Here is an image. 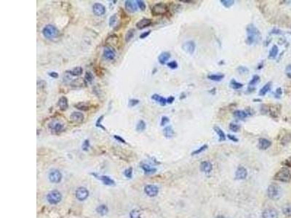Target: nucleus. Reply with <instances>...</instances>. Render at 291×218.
Returning a JSON list of instances; mask_svg holds the SVG:
<instances>
[{
    "label": "nucleus",
    "mask_w": 291,
    "mask_h": 218,
    "mask_svg": "<svg viewBox=\"0 0 291 218\" xmlns=\"http://www.w3.org/2000/svg\"><path fill=\"white\" fill-rule=\"evenodd\" d=\"M246 32H247V38L245 39V42L247 45L256 44L261 40V34L255 25L252 23L247 25L246 28Z\"/></svg>",
    "instance_id": "nucleus-1"
},
{
    "label": "nucleus",
    "mask_w": 291,
    "mask_h": 218,
    "mask_svg": "<svg viewBox=\"0 0 291 218\" xmlns=\"http://www.w3.org/2000/svg\"><path fill=\"white\" fill-rule=\"evenodd\" d=\"M42 34L47 39H53L58 36L59 30L56 28V26L48 24L44 26L42 29Z\"/></svg>",
    "instance_id": "nucleus-2"
},
{
    "label": "nucleus",
    "mask_w": 291,
    "mask_h": 218,
    "mask_svg": "<svg viewBox=\"0 0 291 218\" xmlns=\"http://www.w3.org/2000/svg\"><path fill=\"white\" fill-rule=\"evenodd\" d=\"M267 194H268V196L271 199H279L281 197V188H280V186L279 185L276 184V183H272V184H271L268 186V190H267Z\"/></svg>",
    "instance_id": "nucleus-3"
},
{
    "label": "nucleus",
    "mask_w": 291,
    "mask_h": 218,
    "mask_svg": "<svg viewBox=\"0 0 291 218\" xmlns=\"http://www.w3.org/2000/svg\"><path fill=\"white\" fill-rule=\"evenodd\" d=\"M274 179L283 183H288L291 180V173L287 168L283 167L280 169L274 176Z\"/></svg>",
    "instance_id": "nucleus-4"
},
{
    "label": "nucleus",
    "mask_w": 291,
    "mask_h": 218,
    "mask_svg": "<svg viewBox=\"0 0 291 218\" xmlns=\"http://www.w3.org/2000/svg\"><path fill=\"white\" fill-rule=\"evenodd\" d=\"M168 10H168V6L165 3L159 2L153 6L151 8V13L154 16L164 15L168 13Z\"/></svg>",
    "instance_id": "nucleus-5"
},
{
    "label": "nucleus",
    "mask_w": 291,
    "mask_h": 218,
    "mask_svg": "<svg viewBox=\"0 0 291 218\" xmlns=\"http://www.w3.org/2000/svg\"><path fill=\"white\" fill-rule=\"evenodd\" d=\"M62 199V194L58 191H53L47 195V200L50 204H57Z\"/></svg>",
    "instance_id": "nucleus-6"
},
{
    "label": "nucleus",
    "mask_w": 291,
    "mask_h": 218,
    "mask_svg": "<svg viewBox=\"0 0 291 218\" xmlns=\"http://www.w3.org/2000/svg\"><path fill=\"white\" fill-rule=\"evenodd\" d=\"M49 180L51 183H58L62 180V174L58 169H53L49 173Z\"/></svg>",
    "instance_id": "nucleus-7"
},
{
    "label": "nucleus",
    "mask_w": 291,
    "mask_h": 218,
    "mask_svg": "<svg viewBox=\"0 0 291 218\" xmlns=\"http://www.w3.org/2000/svg\"><path fill=\"white\" fill-rule=\"evenodd\" d=\"M48 127L51 130V132L58 133V132H61L63 129L64 124L63 123H61V122H59V121L54 120L49 123Z\"/></svg>",
    "instance_id": "nucleus-8"
},
{
    "label": "nucleus",
    "mask_w": 291,
    "mask_h": 218,
    "mask_svg": "<svg viewBox=\"0 0 291 218\" xmlns=\"http://www.w3.org/2000/svg\"><path fill=\"white\" fill-rule=\"evenodd\" d=\"M75 195L79 201H85L89 196V191L86 188L80 187L76 191Z\"/></svg>",
    "instance_id": "nucleus-9"
},
{
    "label": "nucleus",
    "mask_w": 291,
    "mask_h": 218,
    "mask_svg": "<svg viewBox=\"0 0 291 218\" xmlns=\"http://www.w3.org/2000/svg\"><path fill=\"white\" fill-rule=\"evenodd\" d=\"M182 49L186 52V53L189 55H193L196 49V44H195L194 41H187L184 42L182 45Z\"/></svg>",
    "instance_id": "nucleus-10"
},
{
    "label": "nucleus",
    "mask_w": 291,
    "mask_h": 218,
    "mask_svg": "<svg viewBox=\"0 0 291 218\" xmlns=\"http://www.w3.org/2000/svg\"><path fill=\"white\" fill-rule=\"evenodd\" d=\"M92 12L97 16L104 15L106 12L105 6L103 5L101 3H95L92 6Z\"/></svg>",
    "instance_id": "nucleus-11"
},
{
    "label": "nucleus",
    "mask_w": 291,
    "mask_h": 218,
    "mask_svg": "<svg viewBox=\"0 0 291 218\" xmlns=\"http://www.w3.org/2000/svg\"><path fill=\"white\" fill-rule=\"evenodd\" d=\"M281 105L276 104V105H270L267 108V111H268L269 115L273 118H277L280 114Z\"/></svg>",
    "instance_id": "nucleus-12"
},
{
    "label": "nucleus",
    "mask_w": 291,
    "mask_h": 218,
    "mask_svg": "<svg viewBox=\"0 0 291 218\" xmlns=\"http://www.w3.org/2000/svg\"><path fill=\"white\" fill-rule=\"evenodd\" d=\"M146 194L150 197H154L159 193V188L154 185H147L144 188Z\"/></svg>",
    "instance_id": "nucleus-13"
},
{
    "label": "nucleus",
    "mask_w": 291,
    "mask_h": 218,
    "mask_svg": "<svg viewBox=\"0 0 291 218\" xmlns=\"http://www.w3.org/2000/svg\"><path fill=\"white\" fill-rule=\"evenodd\" d=\"M70 119H71L73 122H74V123L80 124L84 121L85 116L83 113H81V112L74 111L70 115Z\"/></svg>",
    "instance_id": "nucleus-14"
},
{
    "label": "nucleus",
    "mask_w": 291,
    "mask_h": 218,
    "mask_svg": "<svg viewBox=\"0 0 291 218\" xmlns=\"http://www.w3.org/2000/svg\"><path fill=\"white\" fill-rule=\"evenodd\" d=\"M263 218H278V212L272 208L266 209L262 213Z\"/></svg>",
    "instance_id": "nucleus-15"
},
{
    "label": "nucleus",
    "mask_w": 291,
    "mask_h": 218,
    "mask_svg": "<svg viewBox=\"0 0 291 218\" xmlns=\"http://www.w3.org/2000/svg\"><path fill=\"white\" fill-rule=\"evenodd\" d=\"M247 175V169H246L244 167L240 166V167H239L238 168H237V171H236L235 173L236 179H237V180H244V179L246 178Z\"/></svg>",
    "instance_id": "nucleus-16"
},
{
    "label": "nucleus",
    "mask_w": 291,
    "mask_h": 218,
    "mask_svg": "<svg viewBox=\"0 0 291 218\" xmlns=\"http://www.w3.org/2000/svg\"><path fill=\"white\" fill-rule=\"evenodd\" d=\"M125 9L130 13H135L138 10V4L135 3V1L132 0H128L125 1Z\"/></svg>",
    "instance_id": "nucleus-17"
},
{
    "label": "nucleus",
    "mask_w": 291,
    "mask_h": 218,
    "mask_svg": "<svg viewBox=\"0 0 291 218\" xmlns=\"http://www.w3.org/2000/svg\"><path fill=\"white\" fill-rule=\"evenodd\" d=\"M104 55V58L107 60H113L115 58L116 54L113 49H111V47H106V48L104 49V55Z\"/></svg>",
    "instance_id": "nucleus-18"
},
{
    "label": "nucleus",
    "mask_w": 291,
    "mask_h": 218,
    "mask_svg": "<svg viewBox=\"0 0 291 218\" xmlns=\"http://www.w3.org/2000/svg\"><path fill=\"white\" fill-rule=\"evenodd\" d=\"M58 105L59 107V108L61 109L62 111H64V110H67L68 108V99H67L66 97L65 96H62L58 101Z\"/></svg>",
    "instance_id": "nucleus-19"
},
{
    "label": "nucleus",
    "mask_w": 291,
    "mask_h": 218,
    "mask_svg": "<svg viewBox=\"0 0 291 218\" xmlns=\"http://www.w3.org/2000/svg\"><path fill=\"white\" fill-rule=\"evenodd\" d=\"M152 23V20L151 19L149 18H143L141 20H140L138 23H136V27L138 28V29H143V28H145L148 26H150Z\"/></svg>",
    "instance_id": "nucleus-20"
},
{
    "label": "nucleus",
    "mask_w": 291,
    "mask_h": 218,
    "mask_svg": "<svg viewBox=\"0 0 291 218\" xmlns=\"http://www.w3.org/2000/svg\"><path fill=\"white\" fill-rule=\"evenodd\" d=\"M271 146V142L266 138H260L259 140V148L261 150H266Z\"/></svg>",
    "instance_id": "nucleus-21"
},
{
    "label": "nucleus",
    "mask_w": 291,
    "mask_h": 218,
    "mask_svg": "<svg viewBox=\"0 0 291 218\" xmlns=\"http://www.w3.org/2000/svg\"><path fill=\"white\" fill-rule=\"evenodd\" d=\"M170 58H171V53L169 52H163L159 55L158 60L161 65H165Z\"/></svg>",
    "instance_id": "nucleus-22"
},
{
    "label": "nucleus",
    "mask_w": 291,
    "mask_h": 218,
    "mask_svg": "<svg viewBox=\"0 0 291 218\" xmlns=\"http://www.w3.org/2000/svg\"><path fill=\"white\" fill-rule=\"evenodd\" d=\"M200 169L204 173H210L213 169V165L210 162H203L201 163Z\"/></svg>",
    "instance_id": "nucleus-23"
},
{
    "label": "nucleus",
    "mask_w": 291,
    "mask_h": 218,
    "mask_svg": "<svg viewBox=\"0 0 291 218\" xmlns=\"http://www.w3.org/2000/svg\"><path fill=\"white\" fill-rule=\"evenodd\" d=\"M151 99L154 100V101H156V103L160 104L161 105L164 106L167 104V99L165 98L164 97L161 96V95H158V94H154L151 96Z\"/></svg>",
    "instance_id": "nucleus-24"
},
{
    "label": "nucleus",
    "mask_w": 291,
    "mask_h": 218,
    "mask_svg": "<svg viewBox=\"0 0 291 218\" xmlns=\"http://www.w3.org/2000/svg\"><path fill=\"white\" fill-rule=\"evenodd\" d=\"M234 116L240 120H243L248 116V113L242 110H237L234 112Z\"/></svg>",
    "instance_id": "nucleus-25"
},
{
    "label": "nucleus",
    "mask_w": 291,
    "mask_h": 218,
    "mask_svg": "<svg viewBox=\"0 0 291 218\" xmlns=\"http://www.w3.org/2000/svg\"><path fill=\"white\" fill-rule=\"evenodd\" d=\"M213 129H214V131L216 132V133L217 134L218 136L219 141L222 142V141H225V140H226V135H225V133L223 132V131L222 130V129H221L219 127L215 126L214 127H213Z\"/></svg>",
    "instance_id": "nucleus-26"
},
{
    "label": "nucleus",
    "mask_w": 291,
    "mask_h": 218,
    "mask_svg": "<svg viewBox=\"0 0 291 218\" xmlns=\"http://www.w3.org/2000/svg\"><path fill=\"white\" fill-rule=\"evenodd\" d=\"M163 134L164 136L166 137V138L170 139L172 138V137L174 136L175 132L172 127L168 126L166 127H165V129H163Z\"/></svg>",
    "instance_id": "nucleus-27"
},
{
    "label": "nucleus",
    "mask_w": 291,
    "mask_h": 218,
    "mask_svg": "<svg viewBox=\"0 0 291 218\" xmlns=\"http://www.w3.org/2000/svg\"><path fill=\"white\" fill-rule=\"evenodd\" d=\"M278 53H279L278 47H277V45H273L272 47L271 48V50H270L269 53H268V59L271 60L275 59L276 57H277V55H278Z\"/></svg>",
    "instance_id": "nucleus-28"
},
{
    "label": "nucleus",
    "mask_w": 291,
    "mask_h": 218,
    "mask_svg": "<svg viewBox=\"0 0 291 218\" xmlns=\"http://www.w3.org/2000/svg\"><path fill=\"white\" fill-rule=\"evenodd\" d=\"M271 82H267V83L263 86L261 89H260L259 93V95H260V96H265V95L268 93V91L271 89Z\"/></svg>",
    "instance_id": "nucleus-29"
},
{
    "label": "nucleus",
    "mask_w": 291,
    "mask_h": 218,
    "mask_svg": "<svg viewBox=\"0 0 291 218\" xmlns=\"http://www.w3.org/2000/svg\"><path fill=\"white\" fill-rule=\"evenodd\" d=\"M68 72V74H69L70 75L74 76V77H79V76H81L83 73V68L82 67L77 66L75 67L74 69L71 70L69 71H67Z\"/></svg>",
    "instance_id": "nucleus-30"
},
{
    "label": "nucleus",
    "mask_w": 291,
    "mask_h": 218,
    "mask_svg": "<svg viewBox=\"0 0 291 218\" xmlns=\"http://www.w3.org/2000/svg\"><path fill=\"white\" fill-rule=\"evenodd\" d=\"M96 212L101 215L104 216L109 212V209L107 207L106 205H104V204H101V205L98 206L96 208Z\"/></svg>",
    "instance_id": "nucleus-31"
},
{
    "label": "nucleus",
    "mask_w": 291,
    "mask_h": 218,
    "mask_svg": "<svg viewBox=\"0 0 291 218\" xmlns=\"http://www.w3.org/2000/svg\"><path fill=\"white\" fill-rule=\"evenodd\" d=\"M141 168L143 169L146 174H153L156 171V169L154 167H152L147 164H144L141 166Z\"/></svg>",
    "instance_id": "nucleus-32"
},
{
    "label": "nucleus",
    "mask_w": 291,
    "mask_h": 218,
    "mask_svg": "<svg viewBox=\"0 0 291 218\" xmlns=\"http://www.w3.org/2000/svg\"><path fill=\"white\" fill-rule=\"evenodd\" d=\"M225 76L223 74H210L207 76V78L210 80L214 82H221Z\"/></svg>",
    "instance_id": "nucleus-33"
},
{
    "label": "nucleus",
    "mask_w": 291,
    "mask_h": 218,
    "mask_svg": "<svg viewBox=\"0 0 291 218\" xmlns=\"http://www.w3.org/2000/svg\"><path fill=\"white\" fill-rule=\"evenodd\" d=\"M100 179L103 181L104 184L106 185V186H114V181L112 180V179L110 178L108 176H101L100 177Z\"/></svg>",
    "instance_id": "nucleus-34"
},
{
    "label": "nucleus",
    "mask_w": 291,
    "mask_h": 218,
    "mask_svg": "<svg viewBox=\"0 0 291 218\" xmlns=\"http://www.w3.org/2000/svg\"><path fill=\"white\" fill-rule=\"evenodd\" d=\"M243 86V84L236 81L235 79H232L230 82V87L233 89H240Z\"/></svg>",
    "instance_id": "nucleus-35"
},
{
    "label": "nucleus",
    "mask_w": 291,
    "mask_h": 218,
    "mask_svg": "<svg viewBox=\"0 0 291 218\" xmlns=\"http://www.w3.org/2000/svg\"><path fill=\"white\" fill-rule=\"evenodd\" d=\"M146 124L144 120H140L136 125V130L138 132H143L146 129Z\"/></svg>",
    "instance_id": "nucleus-36"
},
{
    "label": "nucleus",
    "mask_w": 291,
    "mask_h": 218,
    "mask_svg": "<svg viewBox=\"0 0 291 218\" xmlns=\"http://www.w3.org/2000/svg\"><path fill=\"white\" fill-rule=\"evenodd\" d=\"M75 107L77 109H79V110H84V111H87V110H89V105H88L87 103H84V102L78 103L77 104H76Z\"/></svg>",
    "instance_id": "nucleus-37"
},
{
    "label": "nucleus",
    "mask_w": 291,
    "mask_h": 218,
    "mask_svg": "<svg viewBox=\"0 0 291 218\" xmlns=\"http://www.w3.org/2000/svg\"><path fill=\"white\" fill-rule=\"evenodd\" d=\"M290 140H291L290 134L288 133V132H286V133H285L284 135H283L282 138L280 139V142H281L282 144L285 145L287 144V143H288L290 141Z\"/></svg>",
    "instance_id": "nucleus-38"
},
{
    "label": "nucleus",
    "mask_w": 291,
    "mask_h": 218,
    "mask_svg": "<svg viewBox=\"0 0 291 218\" xmlns=\"http://www.w3.org/2000/svg\"><path fill=\"white\" fill-rule=\"evenodd\" d=\"M261 81L260 77L259 75H254L252 78V79L250 80V82H249V87H253V86H255L256 84H257L258 83H259Z\"/></svg>",
    "instance_id": "nucleus-39"
},
{
    "label": "nucleus",
    "mask_w": 291,
    "mask_h": 218,
    "mask_svg": "<svg viewBox=\"0 0 291 218\" xmlns=\"http://www.w3.org/2000/svg\"><path fill=\"white\" fill-rule=\"evenodd\" d=\"M134 33H135V30L134 29L128 30V32H127L126 34H125V41H126L127 43L129 42V41H130V40L132 39V38H133Z\"/></svg>",
    "instance_id": "nucleus-40"
},
{
    "label": "nucleus",
    "mask_w": 291,
    "mask_h": 218,
    "mask_svg": "<svg viewBox=\"0 0 291 218\" xmlns=\"http://www.w3.org/2000/svg\"><path fill=\"white\" fill-rule=\"evenodd\" d=\"M221 2L222 3V4H223L226 8H230L232 6L234 5L235 1H234V0H221Z\"/></svg>",
    "instance_id": "nucleus-41"
},
{
    "label": "nucleus",
    "mask_w": 291,
    "mask_h": 218,
    "mask_svg": "<svg viewBox=\"0 0 291 218\" xmlns=\"http://www.w3.org/2000/svg\"><path fill=\"white\" fill-rule=\"evenodd\" d=\"M229 129H230L232 132H238L240 129V126L239 124H237L231 123L230 124H229Z\"/></svg>",
    "instance_id": "nucleus-42"
},
{
    "label": "nucleus",
    "mask_w": 291,
    "mask_h": 218,
    "mask_svg": "<svg viewBox=\"0 0 291 218\" xmlns=\"http://www.w3.org/2000/svg\"><path fill=\"white\" fill-rule=\"evenodd\" d=\"M104 115H102V116H100V117L98 119V120H97L96 123H95V125H96L97 127L101 128V129H104V130L106 131V129L105 127L103 126L102 124H101V122H102V120H103V119H104Z\"/></svg>",
    "instance_id": "nucleus-43"
},
{
    "label": "nucleus",
    "mask_w": 291,
    "mask_h": 218,
    "mask_svg": "<svg viewBox=\"0 0 291 218\" xmlns=\"http://www.w3.org/2000/svg\"><path fill=\"white\" fill-rule=\"evenodd\" d=\"M85 80L87 83H91L93 80V75L92 74V73L89 72V71H87L85 76Z\"/></svg>",
    "instance_id": "nucleus-44"
},
{
    "label": "nucleus",
    "mask_w": 291,
    "mask_h": 218,
    "mask_svg": "<svg viewBox=\"0 0 291 218\" xmlns=\"http://www.w3.org/2000/svg\"><path fill=\"white\" fill-rule=\"evenodd\" d=\"M207 148V145H204V146H202V147H200V148H199L197 149L196 150H194V151L192 152V155L199 154V153H202V152H203L204 150H205Z\"/></svg>",
    "instance_id": "nucleus-45"
},
{
    "label": "nucleus",
    "mask_w": 291,
    "mask_h": 218,
    "mask_svg": "<svg viewBox=\"0 0 291 218\" xmlns=\"http://www.w3.org/2000/svg\"><path fill=\"white\" fill-rule=\"evenodd\" d=\"M237 71H238L240 74H248L249 73V69L245 66H239L238 68H237Z\"/></svg>",
    "instance_id": "nucleus-46"
},
{
    "label": "nucleus",
    "mask_w": 291,
    "mask_h": 218,
    "mask_svg": "<svg viewBox=\"0 0 291 218\" xmlns=\"http://www.w3.org/2000/svg\"><path fill=\"white\" fill-rule=\"evenodd\" d=\"M116 20H117V16H116V14H114L109 18V26H111V27L114 26L116 24Z\"/></svg>",
    "instance_id": "nucleus-47"
},
{
    "label": "nucleus",
    "mask_w": 291,
    "mask_h": 218,
    "mask_svg": "<svg viewBox=\"0 0 291 218\" xmlns=\"http://www.w3.org/2000/svg\"><path fill=\"white\" fill-rule=\"evenodd\" d=\"M130 218H141V214L138 210H132L130 213Z\"/></svg>",
    "instance_id": "nucleus-48"
},
{
    "label": "nucleus",
    "mask_w": 291,
    "mask_h": 218,
    "mask_svg": "<svg viewBox=\"0 0 291 218\" xmlns=\"http://www.w3.org/2000/svg\"><path fill=\"white\" fill-rule=\"evenodd\" d=\"M124 174H125V177H128V178H132V169L131 168V167H130V168L127 169H125V172H124Z\"/></svg>",
    "instance_id": "nucleus-49"
},
{
    "label": "nucleus",
    "mask_w": 291,
    "mask_h": 218,
    "mask_svg": "<svg viewBox=\"0 0 291 218\" xmlns=\"http://www.w3.org/2000/svg\"><path fill=\"white\" fill-rule=\"evenodd\" d=\"M136 3H137V4H138V7H139V8L141 9L142 11H144V10H146V6L145 2H144V1H142V0H138V1H136Z\"/></svg>",
    "instance_id": "nucleus-50"
},
{
    "label": "nucleus",
    "mask_w": 291,
    "mask_h": 218,
    "mask_svg": "<svg viewBox=\"0 0 291 218\" xmlns=\"http://www.w3.org/2000/svg\"><path fill=\"white\" fill-rule=\"evenodd\" d=\"M167 65H168V66L170 68H171V69H176V68H178V63L176 62L175 60L171 61V62L168 63Z\"/></svg>",
    "instance_id": "nucleus-51"
},
{
    "label": "nucleus",
    "mask_w": 291,
    "mask_h": 218,
    "mask_svg": "<svg viewBox=\"0 0 291 218\" xmlns=\"http://www.w3.org/2000/svg\"><path fill=\"white\" fill-rule=\"evenodd\" d=\"M170 122V119L168 117V116H162V119H161V122H160V125L162 127L165 126L167 124H168Z\"/></svg>",
    "instance_id": "nucleus-52"
},
{
    "label": "nucleus",
    "mask_w": 291,
    "mask_h": 218,
    "mask_svg": "<svg viewBox=\"0 0 291 218\" xmlns=\"http://www.w3.org/2000/svg\"><path fill=\"white\" fill-rule=\"evenodd\" d=\"M140 103L139 100L138 99H130L129 101V105L130 107H134L138 105Z\"/></svg>",
    "instance_id": "nucleus-53"
},
{
    "label": "nucleus",
    "mask_w": 291,
    "mask_h": 218,
    "mask_svg": "<svg viewBox=\"0 0 291 218\" xmlns=\"http://www.w3.org/2000/svg\"><path fill=\"white\" fill-rule=\"evenodd\" d=\"M82 150H85V151H87V150L89 149V140H85L84 141V143H83V144H82Z\"/></svg>",
    "instance_id": "nucleus-54"
},
{
    "label": "nucleus",
    "mask_w": 291,
    "mask_h": 218,
    "mask_svg": "<svg viewBox=\"0 0 291 218\" xmlns=\"http://www.w3.org/2000/svg\"><path fill=\"white\" fill-rule=\"evenodd\" d=\"M285 74L289 79H291V64L287 65L285 68Z\"/></svg>",
    "instance_id": "nucleus-55"
},
{
    "label": "nucleus",
    "mask_w": 291,
    "mask_h": 218,
    "mask_svg": "<svg viewBox=\"0 0 291 218\" xmlns=\"http://www.w3.org/2000/svg\"><path fill=\"white\" fill-rule=\"evenodd\" d=\"M282 94H283V90H282L281 88L280 87L277 88V89H276V91H275V97L276 98H280V96L282 95Z\"/></svg>",
    "instance_id": "nucleus-56"
},
{
    "label": "nucleus",
    "mask_w": 291,
    "mask_h": 218,
    "mask_svg": "<svg viewBox=\"0 0 291 218\" xmlns=\"http://www.w3.org/2000/svg\"><path fill=\"white\" fill-rule=\"evenodd\" d=\"M283 212L286 215H291V207H286L283 209Z\"/></svg>",
    "instance_id": "nucleus-57"
},
{
    "label": "nucleus",
    "mask_w": 291,
    "mask_h": 218,
    "mask_svg": "<svg viewBox=\"0 0 291 218\" xmlns=\"http://www.w3.org/2000/svg\"><path fill=\"white\" fill-rule=\"evenodd\" d=\"M114 139H115V140H117V141L119 142V143H125H125H126V141H125V140H124V139L122 138V137L119 136V135H114Z\"/></svg>",
    "instance_id": "nucleus-58"
},
{
    "label": "nucleus",
    "mask_w": 291,
    "mask_h": 218,
    "mask_svg": "<svg viewBox=\"0 0 291 218\" xmlns=\"http://www.w3.org/2000/svg\"><path fill=\"white\" fill-rule=\"evenodd\" d=\"M151 34V31L149 30V31H146V32H144V33H142V34L140 35V38L141 39H145L146 38V37H148V36L149 35V34Z\"/></svg>",
    "instance_id": "nucleus-59"
},
{
    "label": "nucleus",
    "mask_w": 291,
    "mask_h": 218,
    "mask_svg": "<svg viewBox=\"0 0 291 218\" xmlns=\"http://www.w3.org/2000/svg\"><path fill=\"white\" fill-rule=\"evenodd\" d=\"M228 137H229V140H231L233 142H234V143H237V142H238L239 141V140H238V138H237L235 136H234V135H228Z\"/></svg>",
    "instance_id": "nucleus-60"
},
{
    "label": "nucleus",
    "mask_w": 291,
    "mask_h": 218,
    "mask_svg": "<svg viewBox=\"0 0 291 218\" xmlns=\"http://www.w3.org/2000/svg\"><path fill=\"white\" fill-rule=\"evenodd\" d=\"M49 76L54 79H57L58 77V74L57 72H56V71H53V72L49 73Z\"/></svg>",
    "instance_id": "nucleus-61"
},
{
    "label": "nucleus",
    "mask_w": 291,
    "mask_h": 218,
    "mask_svg": "<svg viewBox=\"0 0 291 218\" xmlns=\"http://www.w3.org/2000/svg\"><path fill=\"white\" fill-rule=\"evenodd\" d=\"M175 101V98L173 96H170L169 98H167V103L168 104H172Z\"/></svg>",
    "instance_id": "nucleus-62"
},
{
    "label": "nucleus",
    "mask_w": 291,
    "mask_h": 218,
    "mask_svg": "<svg viewBox=\"0 0 291 218\" xmlns=\"http://www.w3.org/2000/svg\"><path fill=\"white\" fill-rule=\"evenodd\" d=\"M286 162H287V165H288L289 167H291V157L289 159H287V160L286 161Z\"/></svg>",
    "instance_id": "nucleus-63"
},
{
    "label": "nucleus",
    "mask_w": 291,
    "mask_h": 218,
    "mask_svg": "<svg viewBox=\"0 0 291 218\" xmlns=\"http://www.w3.org/2000/svg\"><path fill=\"white\" fill-rule=\"evenodd\" d=\"M253 101H254V102H256V101H261V99H254L253 100Z\"/></svg>",
    "instance_id": "nucleus-64"
}]
</instances>
